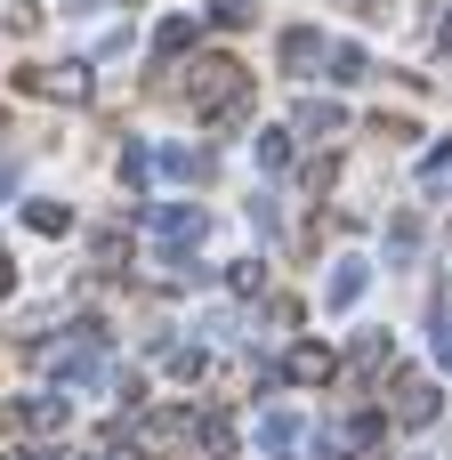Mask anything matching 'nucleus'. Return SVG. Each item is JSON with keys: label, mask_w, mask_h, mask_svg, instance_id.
Instances as JSON below:
<instances>
[{"label": "nucleus", "mask_w": 452, "mask_h": 460, "mask_svg": "<svg viewBox=\"0 0 452 460\" xmlns=\"http://www.w3.org/2000/svg\"><path fill=\"white\" fill-rule=\"evenodd\" d=\"M0 291H8V259H0Z\"/></svg>", "instance_id": "nucleus-15"}, {"label": "nucleus", "mask_w": 452, "mask_h": 460, "mask_svg": "<svg viewBox=\"0 0 452 460\" xmlns=\"http://www.w3.org/2000/svg\"><path fill=\"white\" fill-rule=\"evenodd\" d=\"M32 89H49V97H89V65H40V73H24Z\"/></svg>", "instance_id": "nucleus-3"}, {"label": "nucleus", "mask_w": 452, "mask_h": 460, "mask_svg": "<svg viewBox=\"0 0 452 460\" xmlns=\"http://www.w3.org/2000/svg\"><path fill=\"white\" fill-rule=\"evenodd\" d=\"M332 57V81H364V49L356 40H340V49H323Z\"/></svg>", "instance_id": "nucleus-8"}, {"label": "nucleus", "mask_w": 452, "mask_h": 460, "mask_svg": "<svg viewBox=\"0 0 452 460\" xmlns=\"http://www.w3.org/2000/svg\"><path fill=\"white\" fill-rule=\"evenodd\" d=\"M437 364H452V323H437Z\"/></svg>", "instance_id": "nucleus-13"}, {"label": "nucleus", "mask_w": 452, "mask_h": 460, "mask_svg": "<svg viewBox=\"0 0 452 460\" xmlns=\"http://www.w3.org/2000/svg\"><path fill=\"white\" fill-rule=\"evenodd\" d=\"M445 49H452V16H445Z\"/></svg>", "instance_id": "nucleus-16"}, {"label": "nucleus", "mask_w": 452, "mask_h": 460, "mask_svg": "<svg viewBox=\"0 0 452 460\" xmlns=\"http://www.w3.org/2000/svg\"><path fill=\"white\" fill-rule=\"evenodd\" d=\"M154 234H170V243H202V210H194V202H162V210H154Z\"/></svg>", "instance_id": "nucleus-4"}, {"label": "nucleus", "mask_w": 452, "mask_h": 460, "mask_svg": "<svg viewBox=\"0 0 452 460\" xmlns=\"http://www.w3.org/2000/svg\"><path fill=\"white\" fill-rule=\"evenodd\" d=\"M364 299V259H340V275H332V307H356Z\"/></svg>", "instance_id": "nucleus-6"}, {"label": "nucleus", "mask_w": 452, "mask_h": 460, "mask_svg": "<svg viewBox=\"0 0 452 460\" xmlns=\"http://www.w3.org/2000/svg\"><path fill=\"white\" fill-rule=\"evenodd\" d=\"M186 97H194V113H235L243 105V65L235 57H202L194 81H186Z\"/></svg>", "instance_id": "nucleus-1"}, {"label": "nucleus", "mask_w": 452, "mask_h": 460, "mask_svg": "<svg viewBox=\"0 0 452 460\" xmlns=\"http://www.w3.org/2000/svg\"><path fill=\"white\" fill-rule=\"evenodd\" d=\"M396 420H404V429H429V420H437V388H429V380H404V388H396Z\"/></svg>", "instance_id": "nucleus-5"}, {"label": "nucleus", "mask_w": 452, "mask_h": 460, "mask_svg": "<svg viewBox=\"0 0 452 460\" xmlns=\"http://www.w3.org/2000/svg\"><path fill=\"white\" fill-rule=\"evenodd\" d=\"M315 65H323V32H315V24H291V32H283V73L307 81Z\"/></svg>", "instance_id": "nucleus-2"}, {"label": "nucleus", "mask_w": 452, "mask_h": 460, "mask_svg": "<svg viewBox=\"0 0 452 460\" xmlns=\"http://www.w3.org/2000/svg\"><path fill=\"white\" fill-rule=\"evenodd\" d=\"M24 429H65V404H57V396H32V404H24Z\"/></svg>", "instance_id": "nucleus-11"}, {"label": "nucleus", "mask_w": 452, "mask_h": 460, "mask_svg": "<svg viewBox=\"0 0 452 460\" xmlns=\"http://www.w3.org/2000/svg\"><path fill=\"white\" fill-rule=\"evenodd\" d=\"M32 226H40V234H65V226H73V210H57V202H32Z\"/></svg>", "instance_id": "nucleus-12"}, {"label": "nucleus", "mask_w": 452, "mask_h": 460, "mask_svg": "<svg viewBox=\"0 0 452 460\" xmlns=\"http://www.w3.org/2000/svg\"><path fill=\"white\" fill-rule=\"evenodd\" d=\"M348 8H364V16H380V8H388V0H348Z\"/></svg>", "instance_id": "nucleus-14"}, {"label": "nucleus", "mask_w": 452, "mask_h": 460, "mask_svg": "<svg viewBox=\"0 0 452 460\" xmlns=\"http://www.w3.org/2000/svg\"><path fill=\"white\" fill-rule=\"evenodd\" d=\"M291 380H332V356L323 348H291Z\"/></svg>", "instance_id": "nucleus-10"}, {"label": "nucleus", "mask_w": 452, "mask_h": 460, "mask_svg": "<svg viewBox=\"0 0 452 460\" xmlns=\"http://www.w3.org/2000/svg\"><path fill=\"white\" fill-rule=\"evenodd\" d=\"M340 129V105H299V137H332Z\"/></svg>", "instance_id": "nucleus-9"}, {"label": "nucleus", "mask_w": 452, "mask_h": 460, "mask_svg": "<svg viewBox=\"0 0 452 460\" xmlns=\"http://www.w3.org/2000/svg\"><path fill=\"white\" fill-rule=\"evenodd\" d=\"M186 40H194V16H162V32H154V49H162V57H178Z\"/></svg>", "instance_id": "nucleus-7"}]
</instances>
